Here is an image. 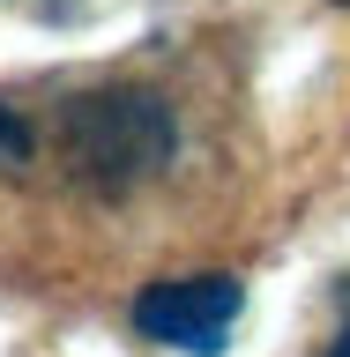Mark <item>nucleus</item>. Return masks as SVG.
Returning a JSON list of instances; mask_svg holds the SVG:
<instances>
[{
  "label": "nucleus",
  "mask_w": 350,
  "mask_h": 357,
  "mask_svg": "<svg viewBox=\"0 0 350 357\" xmlns=\"http://www.w3.org/2000/svg\"><path fill=\"white\" fill-rule=\"evenodd\" d=\"M246 290L231 275H187V283H150L134 298V328L164 342V350H187V357H217L231 320H239Z\"/></svg>",
  "instance_id": "nucleus-2"
},
{
  "label": "nucleus",
  "mask_w": 350,
  "mask_h": 357,
  "mask_svg": "<svg viewBox=\"0 0 350 357\" xmlns=\"http://www.w3.org/2000/svg\"><path fill=\"white\" fill-rule=\"evenodd\" d=\"M30 156V127L15 119V105H0V164H22Z\"/></svg>",
  "instance_id": "nucleus-3"
},
{
  "label": "nucleus",
  "mask_w": 350,
  "mask_h": 357,
  "mask_svg": "<svg viewBox=\"0 0 350 357\" xmlns=\"http://www.w3.org/2000/svg\"><path fill=\"white\" fill-rule=\"evenodd\" d=\"M343 8H350V0H343Z\"/></svg>",
  "instance_id": "nucleus-6"
},
{
  "label": "nucleus",
  "mask_w": 350,
  "mask_h": 357,
  "mask_svg": "<svg viewBox=\"0 0 350 357\" xmlns=\"http://www.w3.org/2000/svg\"><path fill=\"white\" fill-rule=\"evenodd\" d=\"M328 357H350V328H343V335H335V350H328Z\"/></svg>",
  "instance_id": "nucleus-4"
},
{
  "label": "nucleus",
  "mask_w": 350,
  "mask_h": 357,
  "mask_svg": "<svg viewBox=\"0 0 350 357\" xmlns=\"http://www.w3.org/2000/svg\"><path fill=\"white\" fill-rule=\"evenodd\" d=\"M343 305H350V283H343Z\"/></svg>",
  "instance_id": "nucleus-5"
},
{
  "label": "nucleus",
  "mask_w": 350,
  "mask_h": 357,
  "mask_svg": "<svg viewBox=\"0 0 350 357\" xmlns=\"http://www.w3.org/2000/svg\"><path fill=\"white\" fill-rule=\"evenodd\" d=\"M172 105L150 89H89L67 112V164L89 194H127L172 164Z\"/></svg>",
  "instance_id": "nucleus-1"
}]
</instances>
